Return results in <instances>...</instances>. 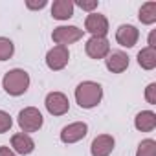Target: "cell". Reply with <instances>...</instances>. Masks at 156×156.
I'll return each instance as SVG.
<instances>
[{
  "label": "cell",
  "mask_w": 156,
  "mask_h": 156,
  "mask_svg": "<svg viewBox=\"0 0 156 156\" xmlns=\"http://www.w3.org/2000/svg\"><path fill=\"white\" fill-rule=\"evenodd\" d=\"M11 147L19 154H31L33 149H35V141L31 140L30 134L19 132V134H13L11 136Z\"/></svg>",
  "instance_id": "4fadbf2b"
},
{
  "label": "cell",
  "mask_w": 156,
  "mask_h": 156,
  "mask_svg": "<svg viewBox=\"0 0 156 156\" xmlns=\"http://www.w3.org/2000/svg\"><path fill=\"white\" fill-rule=\"evenodd\" d=\"M85 30H79L77 26H57L51 33L53 42H57V46H66V44H73L83 37Z\"/></svg>",
  "instance_id": "277c9868"
},
{
  "label": "cell",
  "mask_w": 156,
  "mask_h": 156,
  "mask_svg": "<svg viewBox=\"0 0 156 156\" xmlns=\"http://www.w3.org/2000/svg\"><path fill=\"white\" fill-rule=\"evenodd\" d=\"M2 87L9 96H22L30 87V73L20 68L9 70L2 79Z\"/></svg>",
  "instance_id": "7a4b0ae2"
},
{
  "label": "cell",
  "mask_w": 156,
  "mask_h": 156,
  "mask_svg": "<svg viewBox=\"0 0 156 156\" xmlns=\"http://www.w3.org/2000/svg\"><path fill=\"white\" fill-rule=\"evenodd\" d=\"M138 64L143 70H152L156 66V50L154 48H143L138 51Z\"/></svg>",
  "instance_id": "2e32d148"
},
{
  "label": "cell",
  "mask_w": 156,
  "mask_h": 156,
  "mask_svg": "<svg viewBox=\"0 0 156 156\" xmlns=\"http://www.w3.org/2000/svg\"><path fill=\"white\" fill-rule=\"evenodd\" d=\"M11 125H13V119H11V116H9L6 110H0V134L8 132V130L11 129Z\"/></svg>",
  "instance_id": "ffe728a7"
},
{
  "label": "cell",
  "mask_w": 156,
  "mask_h": 156,
  "mask_svg": "<svg viewBox=\"0 0 156 156\" xmlns=\"http://www.w3.org/2000/svg\"><path fill=\"white\" fill-rule=\"evenodd\" d=\"M44 105H46V110L51 116H62L70 110V101L62 92H50L46 96Z\"/></svg>",
  "instance_id": "5b68a950"
},
{
  "label": "cell",
  "mask_w": 156,
  "mask_h": 156,
  "mask_svg": "<svg viewBox=\"0 0 156 156\" xmlns=\"http://www.w3.org/2000/svg\"><path fill=\"white\" fill-rule=\"evenodd\" d=\"M85 30L92 33V37H105L108 33V20L105 15L90 13L85 20Z\"/></svg>",
  "instance_id": "9c48e42d"
},
{
  "label": "cell",
  "mask_w": 156,
  "mask_h": 156,
  "mask_svg": "<svg viewBox=\"0 0 156 156\" xmlns=\"http://www.w3.org/2000/svg\"><path fill=\"white\" fill-rule=\"evenodd\" d=\"M105 62H107V68L112 73H121L129 68V55L123 53V51H112V53L107 55Z\"/></svg>",
  "instance_id": "7c38bea8"
},
{
  "label": "cell",
  "mask_w": 156,
  "mask_h": 156,
  "mask_svg": "<svg viewBox=\"0 0 156 156\" xmlns=\"http://www.w3.org/2000/svg\"><path fill=\"white\" fill-rule=\"evenodd\" d=\"M134 127L141 132H151L156 127V114L152 110H141L134 118Z\"/></svg>",
  "instance_id": "9a60e30c"
},
{
  "label": "cell",
  "mask_w": 156,
  "mask_h": 156,
  "mask_svg": "<svg viewBox=\"0 0 156 156\" xmlns=\"http://www.w3.org/2000/svg\"><path fill=\"white\" fill-rule=\"evenodd\" d=\"M114 138L110 134H99L94 138L92 145H90V152L92 156H108L114 151Z\"/></svg>",
  "instance_id": "8fae6325"
},
{
  "label": "cell",
  "mask_w": 156,
  "mask_h": 156,
  "mask_svg": "<svg viewBox=\"0 0 156 156\" xmlns=\"http://www.w3.org/2000/svg\"><path fill=\"white\" fill-rule=\"evenodd\" d=\"M145 99L151 103V105H156V83H151L145 90Z\"/></svg>",
  "instance_id": "44dd1931"
},
{
  "label": "cell",
  "mask_w": 156,
  "mask_h": 156,
  "mask_svg": "<svg viewBox=\"0 0 156 156\" xmlns=\"http://www.w3.org/2000/svg\"><path fill=\"white\" fill-rule=\"evenodd\" d=\"M26 6H28L30 9H42V8L46 6V0H41V2H31V0H28Z\"/></svg>",
  "instance_id": "603a6c76"
},
{
  "label": "cell",
  "mask_w": 156,
  "mask_h": 156,
  "mask_svg": "<svg viewBox=\"0 0 156 156\" xmlns=\"http://www.w3.org/2000/svg\"><path fill=\"white\" fill-rule=\"evenodd\" d=\"M136 156H156V141L151 140V138L143 140V141L138 145Z\"/></svg>",
  "instance_id": "ac0fdd59"
},
{
  "label": "cell",
  "mask_w": 156,
  "mask_h": 156,
  "mask_svg": "<svg viewBox=\"0 0 156 156\" xmlns=\"http://www.w3.org/2000/svg\"><path fill=\"white\" fill-rule=\"evenodd\" d=\"M77 6H79L81 9H87V11H92V9H96L98 8V0H90V2H87V0H77V2H75Z\"/></svg>",
  "instance_id": "7402d4cb"
},
{
  "label": "cell",
  "mask_w": 156,
  "mask_h": 156,
  "mask_svg": "<svg viewBox=\"0 0 156 156\" xmlns=\"http://www.w3.org/2000/svg\"><path fill=\"white\" fill-rule=\"evenodd\" d=\"M0 156H17L9 147H0Z\"/></svg>",
  "instance_id": "cb8c5ba5"
},
{
  "label": "cell",
  "mask_w": 156,
  "mask_h": 156,
  "mask_svg": "<svg viewBox=\"0 0 156 156\" xmlns=\"http://www.w3.org/2000/svg\"><path fill=\"white\" fill-rule=\"evenodd\" d=\"M51 17L55 20H68L73 17V2L72 0H55L51 6Z\"/></svg>",
  "instance_id": "5bb4252c"
},
{
  "label": "cell",
  "mask_w": 156,
  "mask_h": 156,
  "mask_svg": "<svg viewBox=\"0 0 156 156\" xmlns=\"http://www.w3.org/2000/svg\"><path fill=\"white\" fill-rule=\"evenodd\" d=\"M85 51L92 59H105L110 53V42L107 37H90L85 44Z\"/></svg>",
  "instance_id": "8992f818"
},
{
  "label": "cell",
  "mask_w": 156,
  "mask_h": 156,
  "mask_svg": "<svg viewBox=\"0 0 156 156\" xmlns=\"http://www.w3.org/2000/svg\"><path fill=\"white\" fill-rule=\"evenodd\" d=\"M70 61V51L66 46H53L48 53H46V64L50 70L59 72L62 70Z\"/></svg>",
  "instance_id": "52a82bcc"
},
{
  "label": "cell",
  "mask_w": 156,
  "mask_h": 156,
  "mask_svg": "<svg viewBox=\"0 0 156 156\" xmlns=\"http://www.w3.org/2000/svg\"><path fill=\"white\" fill-rule=\"evenodd\" d=\"M88 132V125L85 121H75V123H70L66 125L62 130H61V141L64 143H77L81 141Z\"/></svg>",
  "instance_id": "ba28073f"
},
{
  "label": "cell",
  "mask_w": 156,
  "mask_h": 156,
  "mask_svg": "<svg viewBox=\"0 0 156 156\" xmlns=\"http://www.w3.org/2000/svg\"><path fill=\"white\" fill-rule=\"evenodd\" d=\"M103 88L99 83L94 81H83L75 88V101L81 108H94L101 103Z\"/></svg>",
  "instance_id": "6da1fadb"
},
{
  "label": "cell",
  "mask_w": 156,
  "mask_h": 156,
  "mask_svg": "<svg viewBox=\"0 0 156 156\" xmlns=\"http://www.w3.org/2000/svg\"><path fill=\"white\" fill-rule=\"evenodd\" d=\"M138 19L141 24H154L156 22V2H145L140 8Z\"/></svg>",
  "instance_id": "e0dca14e"
},
{
  "label": "cell",
  "mask_w": 156,
  "mask_h": 156,
  "mask_svg": "<svg viewBox=\"0 0 156 156\" xmlns=\"http://www.w3.org/2000/svg\"><path fill=\"white\" fill-rule=\"evenodd\" d=\"M19 127L22 129L24 134L28 132H37L41 127H42V114L39 112V108L35 107H26L19 112Z\"/></svg>",
  "instance_id": "3957f363"
},
{
  "label": "cell",
  "mask_w": 156,
  "mask_h": 156,
  "mask_svg": "<svg viewBox=\"0 0 156 156\" xmlns=\"http://www.w3.org/2000/svg\"><path fill=\"white\" fill-rule=\"evenodd\" d=\"M138 39H140V31H138L132 24H123V26H119L118 31H116V41H118V44L123 46V48H132V46L138 42Z\"/></svg>",
  "instance_id": "30bf717a"
},
{
  "label": "cell",
  "mask_w": 156,
  "mask_h": 156,
  "mask_svg": "<svg viewBox=\"0 0 156 156\" xmlns=\"http://www.w3.org/2000/svg\"><path fill=\"white\" fill-rule=\"evenodd\" d=\"M13 51H15L13 42H11L9 39H6V37H0V61H8V59H11Z\"/></svg>",
  "instance_id": "d6986e66"
}]
</instances>
